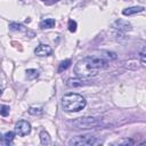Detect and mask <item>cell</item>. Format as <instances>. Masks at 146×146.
I'll use <instances>...</instances> for the list:
<instances>
[{
  "instance_id": "obj_19",
  "label": "cell",
  "mask_w": 146,
  "mask_h": 146,
  "mask_svg": "<svg viewBox=\"0 0 146 146\" xmlns=\"http://www.w3.org/2000/svg\"><path fill=\"white\" fill-rule=\"evenodd\" d=\"M140 59H141V64L145 65V49L143 48L141 52H140Z\"/></svg>"
},
{
  "instance_id": "obj_10",
  "label": "cell",
  "mask_w": 146,
  "mask_h": 146,
  "mask_svg": "<svg viewBox=\"0 0 146 146\" xmlns=\"http://www.w3.org/2000/svg\"><path fill=\"white\" fill-rule=\"evenodd\" d=\"M15 132H13V131H8V132H6L5 133V136H2V144H5V145H10L11 143H13V140H14V138H15Z\"/></svg>"
},
{
  "instance_id": "obj_16",
  "label": "cell",
  "mask_w": 146,
  "mask_h": 146,
  "mask_svg": "<svg viewBox=\"0 0 146 146\" xmlns=\"http://www.w3.org/2000/svg\"><path fill=\"white\" fill-rule=\"evenodd\" d=\"M9 111H10L9 106H7V105H1V106H0V115L7 116V115L9 114Z\"/></svg>"
},
{
  "instance_id": "obj_14",
  "label": "cell",
  "mask_w": 146,
  "mask_h": 146,
  "mask_svg": "<svg viewBox=\"0 0 146 146\" xmlns=\"http://www.w3.org/2000/svg\"><path fill=\"white\" fill-rule=\"evenodd\" d=\"M26 76H27L29 80H33V79L39 76V72L36 70H34V68H29L26 71Z\"/></svg>"
},
{
  "instance_id": "obj_8",
  "label": "cell",
  "mask_w": 146,
  "mask_h": 146,
  "mask_svg": "<svg viewBox=\"0 0 146 146\" xmlns=\"http://www.w3.org/2000/svg\"><path fill=\"white\" fill-rule=\"evenodd\" d=\"M143 10H144V7H129V8H124L122 10V14L124 16H131V15H135Z\"/></svg>"
},
{
  "instance_id": "obj_20",
  "label": "cell",
  "mask_w": 146,
  "mask_h": 146,
  "mask_svg": "<svg viewBox=\"0 0 146 146\" xmlns=\"http://www.w3.org/2000/svg\"><path fill=\"white\" fill-rule=\"evenodd\" d=\"M119 144H120V145H122V144H133V141L130 140V139H125V140H123V141H119Z\"/></svg>"
},
{
  "instance_id": "obj_22",
  "label": "cell",
  "mask_w": 146,
  "mask_h": 146,
  "mask_svg": "<svg viewBox=\"0 0 146 146\" xmlns=\"http://www.w3.org/2000/svg\"><path fill=\"white\" fill-rule=\"evenodd\" d=\"M1 139H2V135L0 133V140H1Z\"/></svg>"
},
{
  "instance_id": "obj_17",
  "label": "cell",
  "mask_w": 146,
  "mask_h": 146,
  "mask_svg": "<svg viewBox=\"0 0 146 146\" xmlns=\"http://www.w3.org/2000/svg\"><path fill=\"white\" fill-rule=\"evenodd\" d=\"M68 31L70 32H75L76 31V22L73 19L68 21Z\"/></svg>"
},
{
  "instance_id": "obj_3",
  "label": "cell",
  "mask_w": 146,
  "mask_h": 146,
  "mask_svg": "<svg viewBox=\"0 0 146 146\" xmlns=\"http://www.w3.org/2000/svg\"><path fill=\"white\" fill-rule=\"evenodd\" d=\"M70 146H94V145H102L103 141L94 136L90 135H82V136H76L72 137L68 143Z\"/></svg>"
},
{
  "instance_id": "obj_13",
  "label": "cell",
  "mask_w": 146,
  "mask_h": 146,
  "mask_svg": "<svg viewBox=\"0 0 146 146\" xmlns=\"http://www.w3.org/2000/svg\"><path fill=\"white\" fill-rule=\"evenodd\" d=\"M9 29L11 31H17V32H23V31H26L25 26L23 24H19V23H10L9 24Z\"/></svg>"
},
{
  "instance_id": "obj_21",
  "label": "cell",
  "mask_w": 146,
  "mask_h": 146,
  "mask_svg": "<svg viewBox=\"0 0 146 146\" xmlns=\"http://www.w3.org/2000/svg\"><path fill=\"white\" fill-rule=\"evenodd\" d=\"M52 2H57V1H59V0H51Z\"/></svg>"
},
{
  "instance_id": "obj_15",
  "label": "cell",
  "mask_w": 146,
  "mask_h": 146,
  "mask_svg": "<svg viewBox=\"0 0 146 146\" xmlns=\"http://www.w3.org/2000/svg\"><path fill=\"white\" fill-rule=\"evenodd\" d=\"M71 59H65V60H63L60 64H59V67H58V72L60 73V72H63L64 70H66V68H68L70 66H71Z\"/></svg>"
},
{
  "instance_id": "obj_4",
  "label": "cell",
  "mask_w": 146,
  "mask_h": 146,
  "mask_svg": "<svg viewBox=\"0 0 146 146\" xmlns=\"http://www.w3.org/2000/svg\"><path fill=\"white\" fill-rule=\"evenodd\" d=\"M100 123V121L97 117H79L78 120L73 121V124L82 128V129H87L89 127H96Z\"/></svg>"
},
{
  "instance_id": "obj_18",
  "label": "cell",
  "mask_w": 146,
  "mask_h": 146,
  "mask_svg": "<svg viewBox=\"0 0 146 146\" xmlns=\"http://www.w3.org/2000/svg\"><path fill=\"white\" fill-rule=\"evenodd\" d=\"M29 113L32 114V115H36V114H41L42 113V110L40 107H31L29 110Z\"/></svg>"
},
{
  "instance_id": "obj_9",
  "label": "cell",
  "mask_w": 146,
  "mask_h": 146,
  "mask_svg": "<svg viewBox=\"0 0 146 146\" xmlns=\"http://www.w3.org/2000/svg\"><path fill=\"white\" fill-rule=\"evenodd\" d=\"M55 24H56V21L54 18H46V19L40 22V27L43 30L44 29H51L55 26Z\"/></svg>"
},
{
  "instance_id": "obj_25",
  "label": "cell",
  "mask_w": 146,
  "mask_h": 146,
  "mask_svg": "<svg viewBox=\"0 0 146 146\" xmlns=\"http://www.w3.org/2000/svg\"><path fill=\"white\" fill-rule=\"evenodd\" d=\"M128 1H130V0H128Z\"/></svg>"
},
{
  "instance_id": "obj_6",
  "label": "cell",
  "mask_w": 146,
  "mask_h": 146,
  "mask_svg": "<svg viewBox=\"0 0 146 146\" xmlns=\"http://www.w3.org/2000/svg\"><path fill=\"white\" fill-rule=\"evenodd\" d=\"M52 52V49L50 46L44 44V43H40L35 49H34V54L39 57H44V56H49Z\"/></svg>"
},
{
  "instance_id": "obj_12",
  "label": "cell",
  "mask_w": 146,
  "mask_h": 146,
  "mask_svg": "<svg viewBox=\"0 0 146 146\" xmlns=\"http://www.w3.org/2000/svg\"><path fill=\"white\" fill-rule=\"evenodd\" d=\"M66 86L68 88H75V87H81L83 86V82L82 80H79V79H70L67 82H66Z\"/></svg>"
},
{
  "instance_id": "obj_11",
  "label": "cell",
  "mask_w": 146,
  "mask_h": 146,
  "mask_svg": "<svg viewBox=\"0 0 146 146\" xmlns=\"http://www.w3.org/2000/svg\"><path fill=\"white\" fill-rule=\"evenodd\" d=\"M40 141H41L42 145H49V144H51L50 136H49V133L47 131L43 130V131L40 132Z\"/></svg>"
},
{
  "instance_id": "obj_5",
  "label": "cell",
  "mask_w": 146,
  "mask_h": 146,
  "mask_svg": "<svg viewBox=\"0 0 146 146\" xmlns=\"http://www.w3.org/2000/svg\"><path fill=\"white\" fill-rule=\"evenodd\" d=\"M31 132V124L25 121V120H21L18 122H16L15 124V133L23 137V136H26Z\"/></svg>"
},
{
  "instance_id": "obj_24",
  "label": "cell",
  "mask_w": 146,
  "mask_h": 146,
  "mask_svg": "<svg viewBox=\"0 0 146 146\" xmlns=\"http://www.w3.org/2000/svg\"><path fill=\"white\" fill-rule=\"evenodd\" d=\"M42 1H46V0H42Z\"/></svg>"
},
{
  "instance_id": "obj_23",
  "label": "cell",
  "mask_w": 146,
  "mask_h": 146,
  "mask_svg": "<svg viewBox=\"0 0 146 146\" xmlns=\"http://www.w3.org/2000/svg\"><path fill=\"white\" fill-rule=\"evenodd\" d=\"M1 92H2V91H1V90H0V95H1Z\"/></svg>"
},
{
  "instance_id": "obj_7",
  "label": "cell",
  "mask_w": 146,
  "mask_h": 146,
  "mask_svg": "<svg viewBox=\"0 0 146 146\" xmlns=\"http://www.w3.org/2000/svg\"><path fill=\"white\" fill-rule=\"evenodd\" d=\"M113 27H115L116 30L119 31H131L132 30V26L130 23H128L127 21H123V19H117L113 23Z\"/></svg>"
},
{
  "instance_id": "obj_1",
  "label": "cell",
  "mask_w": 146,
  "mask_h": 146,
  "mask_svg": "<svg viewBox=\"0 0 146 146\" xmlns=\"http://www.w3.org/2000/svg\"><path fill=\"white\" fill-rule=\"evenodd\" d=\"M108 66V60L102 56H87L80 59L74 66V73L79 78L89 79L98 74V72Z\"/></svg>"
},
{
  "instance_id": "obj_2",
  "label": "cell",
  "mask_w": 146,
  "mask_h": 146,
  "mask_svg": "<svg viewBox=\"0 0 146 146\" xmlns=\"http://www.w3.org/2000/svg\"><path fill=\"white\" fill-rule=\"evenodd\" d=\"M87 105L84 97L79 94H66L62 98V107L65 112H79Z\"/></svg>"
}]
</instances>
